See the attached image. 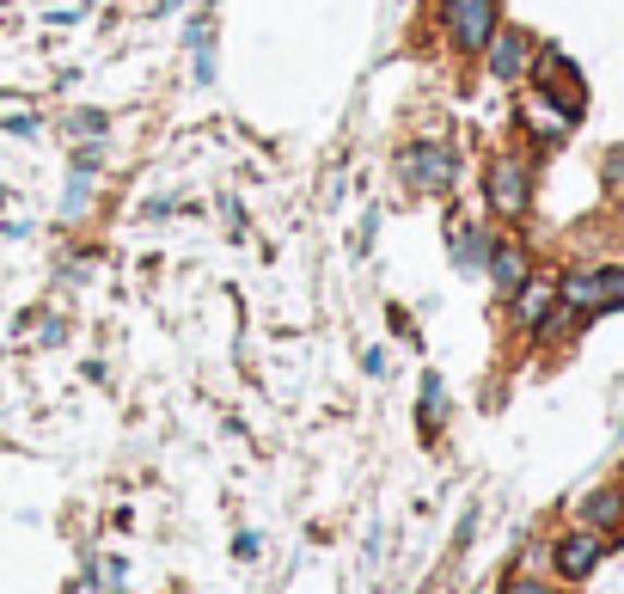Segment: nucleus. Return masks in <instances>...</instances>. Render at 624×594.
Wrapping results in <instances>:
<instances>
[{
    "label": "nucleus",
    "mask_w": 624,
    "mask_h": 594,
    "mask_svg": "<svg viewBox=\"0 0 624 594\" xmlns=\"http://www.w3.org/2000/svg\"><path fill=\"white\" fill-rule=\"evenodd\" d=\"M532 80H539V98H545L551 110H563V117L576 123V117H581V105H588V86H581V74L569 68V56L545 49V56L532 62Z\"/></svg>",
    "instance_id": "f257e3e1"
},
{
    "label": "nucleus",
    "mask_w": 624,
    "mask_h": 594,
    "mask_svg": "<svg viewBox=\"0 0 624 594\" xmlns=\"http://www.w3.org/2000/svg\"><path fill=\"white\" fill-rule=\"evenodd\" d=\"M441 19H447L453 44L466 56H478L496 37V0H441Z\"/></svg>",
    "instance_id": "f03ea898"
},
{
    "label": "nucleus",
    "mask_w": 624,
    "mask_h": 594,
    "mask_svg": "<svg viewBox=\"0 0 624 594\" xmlns=\"http://www.w3.org/2000/svg\"><path fill=\"white\" fill-rule=\"evenodd\" d=\"M484 190H490V209H496V215H520L527 197H532V178H527V166H520L515 154H496L490 159V173H484Z\"/></svg>",
    "instance_id": "7ed1b4c3"
},
{
    "label": "nucleus",
    "mask_w": 624,
    "mask_h": 594,
    "mask_svg": "<svg viewBox=\"0 0 624 594\" xmlns=\"http://www.w3.org/2000/svg\"><path fill=\"white\" fill-rule=\"evenodd\" d=\"M398 166H405V178L417 190H447L453 185V154L447 147H429V141H422V147H405Z\"/></svg>",
    "instance_id": "20e7f679"
},
{
    "label": "nucleus",
    "mask_w": 624,
    "mask_h": 594,
    "mask_svg": "<svg viewBox=\"0 0 624 594\" xmlns=\"http://www.w3.org/2000/svg\"><path fill=\"white\" fill-rule=\"evenodd\" d=\"M490 74L496 80H520L532 68V44H527V32H496L490 37Z\"/></svg>",
    "instance_id": "39448f33"
},
{
    "label": "nucleus",
    "mask_w": 624,
    "mask_h": 594,
    "mask_svg": "<svg viewBox=\"0 0 624 594\" xmlns=\"http://www.w3.org/2000/svg\"><path fill=\"white\" fill-rule=\"evenodd\" d=\"M600 551H607V546H600V533H569V539L557 546V570L569 582H581L593 563H600Z\"/></svg>",
    "instance_id": "423d86ee"
},
{
    "label": "nucleus",
    "mask_w": 624,
    "mask_h": 594,
    "mask_svg": "<svg viewBox=\"0 0 624 594\" xmlns=\"http://www.w3.org/2000/svg\"><path fill=\"white\" fill-rule=\"evenodd\" d=\"M581 515H588V527H624V497L619 490H593Z\"/></svg>",
    "instance_id": "0eeeda50"
},
{
    "label": "nucleus",
    "mask_w": 624,
    "mask_h": 594,
    "mask_svg": "<svg viewBox=\"0 0 624 594\" xmlns=\"http://www.w3.org/2000/svg\"><path fill=\"white\" fill-rule=\"evenodd\" d=\"M551 300H557V295H551L545 282H520V295H515V313L527 319V325H539V319L551 313Z\"/></svg>",
    "instance_id": "6e6552de"
},
{
    "label": "nucleus",
    "mask_w": 624,
    "mask_h": 594,
    "mask_svg": "<svg viewBox=\"0 0 624 594\" xmlns=\"http://www.w3.org/2000/svg\"><path fill=\"white\" fill-rule=\"evenodd\" d=\"M496 258H490V270H496L502 288H520L527 282V258H520V246H490Z\"/></svg>",
    "instance_id": "1a4fd4ad"
},
{
    "label": "nucleus",
    "mask_w": 624,
    "mask_h": 594,
    "mask_svg": "<svg viewBox=\"0 0 624 594\" xmlns=\"http://www.w3.org/2000/svg\"><path fill=\"white\" fill-rule=\"evenodd\" d=\"M453 246H459V270H478L490 258V239L478 234V227H459V234H453Z\"/></svg>",
    "instance_id": "9d476101"
},
{
    "label": "nucleus",
    "mask_w": 624,
    "mask_h": 594,
    "mask_svg": "<svg viewBox=\"0 0 624 594\" xmlns=\"http://www.w3.org/2000/svg\"><path fill=\"white\" fill-rule=\"evenodd\" d=\"M441 417H447V392H441L435 375H422V429H435Z\"/></svg>",
    "instance_id": "9b49d317"
},
{
    "label": "nucleus",
    "mask_w": 624,
    "mask_h": 594,
    "mask_svg": "<svg viewBox=\"0 0 624 594\" xmlns=\"http://www.w3.org/2000/svg\"><path fill=\"white\" fill-rule=\"evenodd\" d=\"M62 215H68V221H80V215H86V166H74V185H68Z\"/></svg>",
    "instance_id": "f8f14e48"
},
{
    "label": "nucleus",
    "mask_w": 624,
    "mask_h": 594,
    "mask_svg": "<svg viewBox=\"0 0 624 594\" xmlns=\"http://www.w3.org/2000/svg\"><path fill=\"white\" fill-rule=\"evenodd\" d=\"M600 276V300L607 307H624V270H593Z\"/></svg>",
    "instance_id": "ddd939ff"
},
{
    "label": "nucleus",
    "mask_w": 624,
    "mask_h": 594,
    "mask_svg": "<svg viewBox=\"0 0 624 594\" xmlns=\"http://www.w3.org/2000/svg\"><path fill=\"white\" fill-rule=\"evenodd\" d=\"M502 594H557V589H545V582H527V577H520V582H508Z\"/></svg>",
    "instance_id": "4468645a"
}]
</instances>
